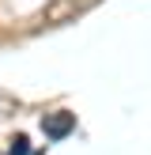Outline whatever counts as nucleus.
Returning <instances> with one entry per match:
<instances>
[{"mask_svg": "<svg viewBox=\"0 0 151 155\" xmlns=\"http://www.w3.org/2000/svg\"><path fill=\"white\" fill-rule=\"evenodd\" d=\"M87 4H91V0H49L45 12H42V23H53V27H57V23H68L72 15H79Z\"/></svg>", "mask_w": 151, "mask_h": 155, "instance_id": "obj_1", "label": "nucleus"}, {"mask_svg": "<svg viewBox=\"0 0 151 155\" xmlns=\"http://www.w3.org/2000/svg\"><path fill=\"white\" fill-rule=\"evenodd\" d=\"M42 129H45V136H49V140H64V136L76 129V114H68V110L45 114V117H42Z\"/></svg>", "mask_w": 151, "mask_h": 155, "instance_id": "obj_2", "label": "nucleus"}, {"mask_svg": "<svg viewBox=\"0 0 151 155\" xmlns=\"http://www.w3.org/2000/svg\"><path fill=\"white\" fill-rule=\"evenodd\" d=\"M30 148H27V136H15L11 140V155H27Z\"/></svg>", "mask_w": 151, "mask_h": 155, "instance_id": "obj_3", "label": "nucleus"}]
</instances>
